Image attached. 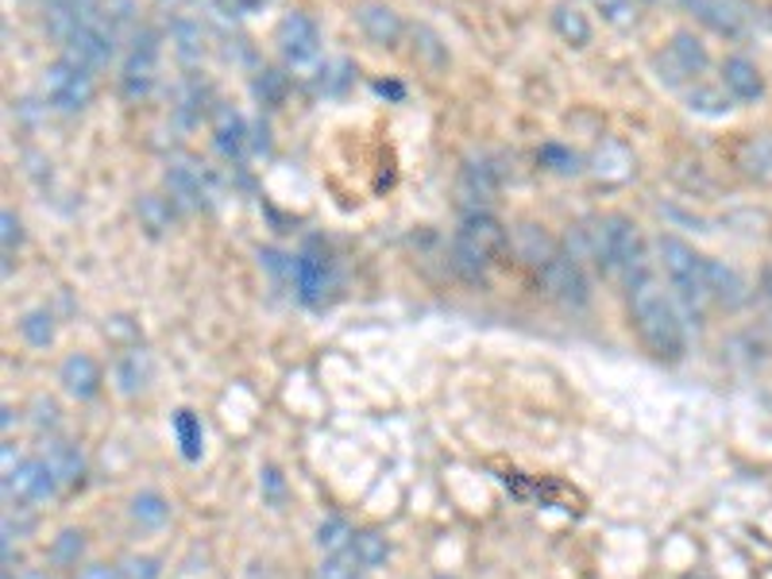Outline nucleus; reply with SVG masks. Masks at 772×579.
<instances>
[{
  "instance_id": "4",
  "label": "nucleus",
  "mask_w": 772,
  "mask_h": 579,
  "mask_svg": "<svg viewBox=\"0 0 772 579\" xmlns=\"http://www.w3.org/2000/svg\"><path fill=\"white\" fill-rule=\"evenodd\" d=\"M93 93H97L93 70L67 59V54H62L54 67L43 70V101H47V109L62 112V117H78L81 109H89Z\"/></svg>"
},
{
  "instance_id": "33",
  "label": "nucleus",
  "mask_w": 772,
  "mask_h": 579,
  "mask_svg": "<svg viewBox=\"0 0 772 579\" xmlns=\"http://www.w3.org/2000/svg\"><path fill=\"white\" fill-rule=\"evenodd\" d=\"M413 51H418V59H425L429 67H437V70H441L444 62H449V51H444V43H441V39H437L429 28H418V31H413Z\"/></svg>"
},
{
  "instance_id": "39",
  "label": "nucleus",
  "mask_w": 772,
  "mask_h": 579,
  "mask_svg": "<svg viewBox=\"0 0 772 579\" xmlns=\"http://www.w3.org/2000/svg\"><path fill=\"white\" fill-rule=\"evenodd\" d=\"M159 560L154 557H128L124 565H120V576L124 579H159Z\"/></svg>"
},
{
  "instance_id": "5",
  "label": "nucleus",
  "mask_w": 772,
  "mask_h": 579,
  "mask_svg": "<svg viewBox=\"0 0 772 579\" xmlns=\"http://www.w3.org/2000/svg\"><path fill=\"white\" fill-rule=\"evenodd\" d=\"M154 78H159V31L136 28L124 70H120V89H124L128 101H140L154 89Z\"/></svg>"
},
{
  "instance_id": "13",
  "label": "nucleus",
  "mask_w": 772,
  "mask_h": 579,
  "mask_svg": "<svg viewBox=\"0 0 772 579\" xmlns=\"http://www.w3.org/2000/svg\"><path fill=\"white\" fill-rule=\"evenodd\" d=\"M59 382L70 398H93L101 390V367H97L93 356L78 352V356H67L59 367Z\"/></svg>"
},
{
  "instance_id": "19",
  "label": "nucleus",
  "mask_w": 772,
  "mask_h": 579,
  "mask_svg": "<svg viewBox=\"0 0 772 579\" xmlns=\"http://www.w3.org/2000/svg\"><path fill=\"white\" fill-rule=\"evenodd\" d=\"M552 28H557V36L564 39V43H572V47H588L591 43L588 16H583L580 8H572V4H557V8H552Z\"/></svg>"
},
{
  "instance_id": "25",
  "label": "nucleus",
  "mask_w": 772,
  "mask_h": 579,
  "mask_svg": "<svg viewBox=\"0 0 772 579\" xmlns=\"http://www.w3.org/2000/svg\"><path fill=\"white\" fill-rule=\"evenodd\" d=\"M20 337L28 340L31 348H47L54 340V317L47 309H28L20 317Z\"/></svg>"
},
{
  "instance_id": "32",
  "label": "nucleus",
  "mask_w": 772,
  "mask_h": 579,
  "mask_svg": "<svg viewBox=\"0 0 772 579\" xmlns=\"http://www.w3.org/2000/svg\"><path fill=\"white\" fill-rule=\"evenodd\" d=\"M730 101H734L730 93H719V89H703V86L688 93V104H692L695 112H703V117H722V112H730Z\"/></svg>"
},
{
  "instance_id": "29",
  "label": "nucleus",
  "mask_w": 772,
  "mask_h": 579,
  "mask_svg": "<svg viewBox=\"0 0 772 579\" xmlns=\"http://www.w3.org/2000/svg\"><path fill=\"white\" fill-rule=\"evenodd\" d=\"M387 537L368 529V533H355V545H352V557L360 560V568H379L387 565Z\"/></svg>"
},
{
  "instance_id": "38",
  "label": "nucleus",
  "mask_w": 772,
  "mask_h": 579,
  "mask_svg": "<svg viewBox=\"0 0 772 579\" xmlns=\"http://www.w3.org/2000/svg\"><path fill=\"white\" fill-rule=\"evenodd\" d=\"M541 159L549 162V167L557 170V174H575V170H580V159H575L572 151H564V147H557V143L544 147Z\"/></svg>"
},
{
  "instance_id": "3",
  "label": "nucleus",
  "mask_w": 772,
  "mask_h": 579,
  "mask_svg": "<svg viewBox=\"0 0 772 579\" xmlns=\"http://www.w3.org/2000/svg\"><path fill=\"white\" fill-rule=\"evenodd\" d=\"M656 256H661V267H664V274H669L676 301L688 313H699L703 301L711 298V290H706V259L695 256V251L688 248L684 240H676V236H661V240H656Z\"/></svg>"
},
{
  "instance_id": "8",
  "label": "nucleus",
  "mask_w": 772,
  "mask_h": 579,
  "mask_svg": "<svg viewBox=\"0 0 772 579\" xmlns=\"http://www.w3.org/2000/svg\"><path fill=\"white\" fill-rule=\"evenodd\" d=\"M167 193L178 209H201L209 201V174L198 162H170L167 167Z\"/></svg>"
},
{
  "instance_id": "18",
  "label": "nucleus",
  "mask_w": 772,
  "mask_h": 579,
  "mask_svg": "<svg viewBox=\"0 0 772 579\" xmlns=\"http://www.w3.org/2000/svg\"><path fill=\"white\" fill-rule=\"evenodd\" d=\"M217 151L229 162H240L248 154V124L235 112H221L217 117Z\"/></svg>"
},
{
  "instance_id": "2",
  "label": "nucleus",
  "mask_w": 772,
  "mask_h": 579,
  "mask_svg": "<svg viewBox=\"0 0 772 579\" xmlns=\"http://www.w3.org/2000/svg\"><path fill=\"white\" fill-rule=\"evenodd\" d=\"M279 39V51L287 59V70L294 73L298 81H321L329 73V62L321 59V31H317L313 16L305 12H287L274 31Z\"/></svg>"
},
{
  "instance_id": "46",
  "label": "nucleus",
  "mask_w": 772,
  "mask_h": 579,
  "mask_svg": "<svg viewBox=\"0 0 772 579\" xmlns=\"http://www.w3.org/2000/svg\"><path fill=\"white\" fill-rule=\"evenodd\" d=\"M765 287H769V293H772V271L765 274Z\"/></svg>"
},
{
  "instance_id": "7",
  "label": "nucleus",
  "mask_w": 772,
  "mask_h": 579,
  "mask_svg": "<svg viewBox=\"0 0 772 579\" xmlns=\"http://www.w3.org/2000/svg\"><path fill=\"white\" fill-rule=\"evenodd\" d=\"M541 279L552 298L564 301V306H583V301H588V274H583L580 259L552 256L549 263L541 267Z\"/></svg>"
},
{
  "instance_id": "9",
  "label": "nucleus",
  "mask_w": 772,
  "mask_h": 579,
  "mask_svg": "<svg viewBox=\"0 0 772 579\" xmlns=\"http://www.w3.org/2000/svg\"><path fill=\"white\" fill-rule=\"evenodd\" d=\"M661 70H669V81H684V78H699L706 70V47L699 43L688 31H676L669 43V54H661Z\"/></svg>"
},
{
  "instance_id": "43",
  "label": "nucleus",
  "mask_w": 772,
  "mask_h": 579,
  "mask_svg": "<svg viewBox=\"0 0 772 579\" xmlns=\"http://www.w3.org/2000/svg\"><path fill=\"white\" fill-rule=\"evenodd\" d=\"M78 579H124L120 568H109V565H89L86 572H78Z\"/></svg>"
},
{
  "instance_id": "14",
  "label": "nucleus",
  "mask_w": 772,
  "mask_h": 579,
  "mask_svg": "<svg viewBox=\"0 0 772 579\" xmlns=\"http://www.w3.org/2000/svg\"><path fill=\"white\" fill-rule=\"evenodd\" d=\"M680 4H684L688 16H695L703 28L719 31V36H726V39L742 36V16H738L726 0H680Z\"/></svg>"
},
{
  "instance_id": "26",
  "label": "nucleus",
  "mask_w": 772,
  "mask_h": 579,
  "mask_svg": "<svg viewBox=\"0 0 772 579\" xmlns=\"http://www.w3.org/2000/svg\"><path fill=\"white\" fill-rule=\"evenodd\" d=\"M132 521H140L143 529H159L162 521L170 518V507H167V499L162 495H154V491H143V495H136L132 499Z\"/></svg>"
},
{
  "instance_id": "10",
  "label": "nucleus",
  "mask_w": 772,
  "mask_h": 579,
  "mask_svg": "<svg viewBox=\"0 0 772 579\" xmlns=\"http://www.w3.org/2000/svg\"><path fill=\"white\" fill-rule=\"evenodd\" d=\"M355 23H360L363 36H368L371 43H379V47H398V43H402V36H405L402 16H398L390 4H360Z\"/></svg>"
},
{
  "instance_id": "44",
  "label": "nucleus",
  "mask_w": 772,
  "mask_h": 579,
  "mask_svg": "<svg viewBox=\"0 0 772 579\" xmlns=\"http://www.w3.org/2000/svg\"><path fill=\"white\" fill-rule=\"evenodd\" d=\"M379 93H390V97H402V86H387V81H379Z\"/></svg>"
},
{
  "instance_id": "28",
  "label": "nucleus",
  "mask_w": 772,
  "mask_h": 579,
  "mask_svg": "<svg viewBox=\"0 0 772 579\" xmlns=\"http://www.w3.org/2000/svg\"><path fill=\"white\" fill-rule=\"evenodd\" d=\"M518 251H522V259H525V263H533V267H544L552 256H557V251H552V243H549V236H544L541 228H533V224L522 228V236H518Z\"/></svg>"
},
{
  "instance_id": "31",
  "label": "nucleus",
  "mask_w": 772,
  "mask_h": 579,
  "mask_svg": "<svg viewBox=\"0 0 772 579\" xmlns=\"http://www.w3.org/2000/svg\"><path fill=\"white\" fill-rule=\"evenodd\" d=\"M452 263H457V271H463L468 274V279H479V274L487 271V263H491V259L483 256V251H475L471 248L468 240H452Z\"/></svg>"
},
{
  "instance_id": "37",
  "label": "nucleus",
  "mask_w": 772,
  "mask_h": 579,
  "mask_svg": "<svg viewBox=\"0 0 772 579\" xmlns=\"http://www.w3.org/2000/svg\"><path fill=\"white\" fill-rule=\"evenodd\" d=\"M81 549H86L81 533L67 529V533H59V541L51 545V560H54V565H74V560L81 557Z\"/></svg>"
},
{
  "instance_id": "20",
  "label": "nucleus",
  "mask_w": 772,
  "mask_h": 579,
  "mask_svg": "<svg viewBox=\"0 0 772 579\" xmlns=\"http://www.w3.org/2000/svg\"><path fill=\"white\" fill-rule=\"evenodd\" d=\"M136 213H140V224L148 228L151 236H162L174 224V201L159 198V193H143V198L136 201Z\"/></svg>"
},
{
  "instance_id": "41",
  "label": "nucleus",
  "mask_w": 772,
  "mask_h": 579,
  "mask_svg": "<svg viewBox=\"0 0 772 579\" xmlns=\"http://www.w3.org/2000/svg\"><path fill=\"white\" fill-rule=\"evenodd\" d=\"M31 421H36L39 429H43V426H59V406H54L51 398H36V418H31Z\"/></svg>"
},
{
  "instance_id": "21",
  "label": "nucleus",
  "mask_w": 772,
  "mask_h": 579,
  "mask_svg": "<svg viewBox=\"0 0 772 579\" xmlns=\"http://www.w3.org/2000/svg\"><path fill=\"white\" fill-rule=\"evenodd\" d=\"M352 545H355V533L344 518H329L317 526V549H321L324 557H344V552H352Z\"/></svg>"
},
{
  "instance_id": "42",
  "label": "nucleus",
  "mask_w": 772,
  "mask_h": 579,
  "mask_svg": "<svg viewBox=\"0 0 772 579\" xmlns=\"http://www.w3.org/2000/svg\"><path fill=\"white\" fill-rule=\"evenodd\" d=\"M0 224H4V256H12L16 243H20V220H16L12 209H4V217H0Z\"/></svg>"
},
{
  "instance_id": "36",
  "label": "nucleus",
  "mask_w": 772,
  "mask_h": 579,
  "mask_svg": "<svg viewBox=\"0 0 772 579\" xmlns=\"http://www.w3.org/2000/svg\"><path fill=\"white\" fill-rule=\"evenodd\" d=\"M599 8H603V16L614 23V28H633L641 16V4L638 0H595Z\"/></svg>"
},
{
  "instance_id": "45",
  "label": "nucleus",
  "mask_w": 772,
  "mask_h": 579,
  "mask_svg": "<svg viewBox=\"0 0 772 579\" xmlns=\"http://www.w3.org/2000/svg\"><path fill=\"white\" fill-rule=\"evenodd\" d=\"M20 579H47L43 572H28V576H20Z\"/></svg>"
},
{
  "instance_id": "34",
  "label": "nucleus",
  "mask_w": 772,
  "mask_h": 579,
  "mask_svg": "<svg viewBox=\"0 0 772 579\" xmlns=\"http://www.w3.org/2000/svg\"><path fill=\"white\" fill-rule=\"evenodd\" d=\"M287 73L282 70H259V78H255V97L263 104H282V97H287Z\"/></svg>"
},
{
  "instance_id": "24",
  "label": "nucleus",
  "mask_w": 772,
  "mask_h": 579,
  "mask_svg": "<svg viewBox=\"0 0 772 579\" xmlns=\"http://www.w3.org/2000/svg\"><path fill=\"white\" fill-rule=\"evenodd\" d=\"M742 167H745V174H753L758 182H772V136H758V140L745 143Z\"/></svg>"
},
{
  "instance_id": "27",
  "label": "nucleus",
  "mask_w": 772,
  "mask_h": 579,
  "mask_svg": "<svg viewBox=\"0 0 772 579\" xmlns=\"http://www.w3.org/2000/svg\"><path fill=\"white\" fill-rule=\"evenodd\" d=\"M201 39H205V36H201V23H193V20H174V23H170V43H174V51L182 54L186 62H193L201 54V47H205Z\"/></svg>"
},
{
  "instance_id": "1",
  "label": "nucleus",
  "mask_w": 772,
  "mask_h": 579,
  "mask_svg": "<svg viewBox=\"0 0 772 579\" xmlns=\"http://www.w3.org/2000/svg\"><path fill=\"white\" fill-rule=\"evenodd\" d=\"M630 309H633V325H638L649 352H656L661 360H680V352H684L680 309H676V301L661 290L653 271L630 282Z\"/></svg>"
},
{
  "instance_id": "12",
  "label": "nucleus",
  "mask_w": 772,
  "mask_h": 579,
  "mask_svg": "<svg viewBox=\"0 0 772 579\" xmlns=\"http://www.w3.org/2000/svg\"><path fill=\"white\" fill-rule=\"evenodd\" d=\"M722 89H726L734 101H758V97L765 93V78H761V70L753 67L750 59L730 54V59L722 62Z\"/></svg>"
},
{
  "instance_id": "16",
  "label": "nucleus",
  "mask_w": 772,
  "mask_h": 579,
  "mask_svg": "<svg viewBox=\"0 0 772 579\" xmlns=\"http://www.w3.org/2000/svg\"><path fill=\"white\" fill-rule=\"evenodd\" d=\"M43 460H47V468L54 471V479L67 487L81 483V476H86V460H81V452L74 445H67V440H47Z\"/></svg>"
},
{
  "instance_id": "35",
  "label": "nucleus",
  "mask_w": 772,
  "mask_h": 579,
  "mask_svg": "<svg viewBox=\"0 0 772 579\" xmlns=\"http://www.w3.org/2000/svg\"><path fill=\"white\" fill-rule=\"evenodd\" d=\"M360 560L344 552V557H324L321 568H317V579H360Z\"/></svg>"
},
{
  "instance_id": "15",
  "label": "nucleus",
  "mask_w": 772,
  "mask_h": 579,
  "mask_svg": "<svg viewBox=\"0 0 772 579\" xmlns=\"http://www.w3.org/2000/svg\"><path fill=\"white\" fill-rule=\"evenodd\" d=\"M294 287L298 293H302L305 301H321L324 298V290L332 287V271H329V263H324L321 256H298L294 259Z\"/></svg>"
},
{
  "instance_id": "40",
  "label": "nucleus",
  "mask_w": 772,
  "mask_h": 579,
  "mask_svg": "<svg viewBox=\"0 0 772 579\" xmlns=\"http://www.w3.org/2000/svg\"><path fill=\"white\" fill-rule=\"evenodd\" d=\"M217 4H221L224 16H251V12H259V8L271 4V0H217Z\"/></svg>"
},
{
  "instance_id": "22",
  "label": "nucleus",
  "mask_w": 772,
  "mask_h": 579,
  "mask_svg": "<svg viewBox=\"0 0 772 579\" xmlns=\"http://www.w3.org/2000/svg\"><path fill=\"white\" fill-rule=\"evenodd\" d=\"M151 382V356L148 352H128L117 363V387L120 395H136Z\"/></svg>"
},
{
  "instance_id": "30",
  "label": "nucleus",
  "mask_w": 772,
  "mask_h": 579,
  "mask_svg": "<svg viewBox=\"0 0 772 579\" xmlns=\"http://www.w3.org/2000/svg\"><path fill=\"white\" fill-rule=\"evenodd\" d=\"M174 433H178V445H182L186 460H198L201 456V421L193 418L190 410H178L174 413Z\"/></svg>"
},
{
  "instance_id": "47",
  "label": "nucleus",
  "mask_w": 772,
  "mask_h": 579,
  "mask_svg": "<svg viewBox=\"0 0 772 579\" xmlns=\"http://www.w3.org/2000/svg\"><path fill=\"white\" fill-rule=\"evenodd\" d=\"M441 579H444V576H441Z\"/></svg>"
},
{
  "instance_id": "6",
  "label": "nucleus",
  "mask_w": 772,
  "mask_h": 579,
  "mask_svg": "<svg viewBox=\"0 0 772 579\" xmlns=\"http://www.w3.org/2000/svg\"><path fill=\"white\" fill-rule=\"evenodd\" d=\"M54 491H59V479H54V471L47 468L43 456H39V460L16 463V468L4 476V495L12 502H20V507H36V502H47Z\"/></svg>"
},
{
  "instance_id": "23",
  "label": "nucleus",
  "mask_w": 772,
  "mask_h": 579,
  "mask_svg": "<svg viewBox=\"0 0 772 579\" xmlns=\"http://www.w3.org/2000/svg\"><path fill=\"white\" fill-rule=\"evenodd\" d=\"M706 290H711V298L726 301V306H738V301L745 298L742 279H738V274L730 271V267L711 263V259H706Z\"/></svg>"
},
{
  "instance_id": "11",
  "label": "nucleus",
  "mask_w": 772,
  "mask_h": 579,
  "mask_svg": "<svg viewBox=\"0 0 772 579\" xmlns=\"http://www.w3.org/2000/svg\"><path fill=\"white\" fill-rule=\"evenodd\" d=\"M457 236L460 240H468L475 251H483L487 259H494L502 248H507V228H502L491 213H483V209H471V213L463 217Z\"/></svg>"
},
{
  "instance_id": "17",
  "label": "nucleus",
  "mask_w": 772,
  "mask_h": 579,
  "mask_svg": "<svg viewBox=\"0 0 772 579\" xmlns=\"http://www.w3.org/2000/svg\"><path fill=\"white\" fill-rule=\"evenodd\" d=\"M494 190H499V174H494V167H487V162H463V170H460V193L468 201H491L494 198Z\"/></svg>"
}]
</instances>
